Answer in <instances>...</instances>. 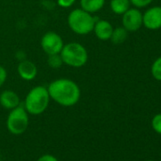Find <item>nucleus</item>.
<instances>
[{"instance_id": "obj_3", "label": "nucleus", "mask_w": 161, "mask_h": 161, "mask_svg": "<svg viewBox=\"0 0 161 161\" xmlns=\"http://www.w3.org/2000/svg\"><path fill=\"white\" fill-rule=\"evenodd\" d=\"M98 18L83 9H75L70 12L67 17V24L70 30L78 35H86L93 31L95 22Z\"/></svg>"}, {"instance_id": "obj_8", "label": "nucleus", "mask_w": 161, "mask_h": 161, "mask_svg": "<svg viewBox=\"0 0 161 161\" xmlns=\"http://www.w3.org/2000/svg\"><path fill=\"white\" fill-rule=\"evenodd\" d=\"M142 23L143 27L150 31L161 29V6L150 7L142 13Z\"/></svg>"}, {"instance_id": "obj_4", "label": "nucleus", "mask_w": 161, "mask_h": 161, "mask_svg": "<svg viewBox=\"0 0 161 161\" xmlns=\"http://www.w3.org/2000/svg\"><path fill=\"white\" fill-rule=\"evenodd\" d=\"M60 55L64 64L75 68L84 66L88 61L86 48L82 44L77 42H71L64 45Z\"/></svg>"}, {"instance_id": "obj_2", "label": "nucleus", "mask_w": 161, "mask_h": 161, "mask_svg": "<svg viewBox=\"0 0 161 161\" xmlns=\"http://www.w3.org/2000/svg\"><path fill=\"white\" fill-rule=\"evenodd\" d=\"M49 102L50 96L47 87L44 86H37L29 91L25 98L23 106L29 115L38 116L47 109Z\"/></svg>"}, {"instance_id": "obj_19", "label": "nucleus", "mask_w": 161, "mask_h": 161, "mask_svg": "<svg viewBox=\"0 0 161 161\" xmlns=\"http://www.w3.org/2000/svg\"><path fill=\"white\" fill-rule=\"evenodd\" d=\"M7 76H8V73H7L6 68L2 65H0V87H1L7 80Z\"/></svg>"}, {"instance_id": "obj_10", "label": "nucleus", "mask_w": 161, "mask_h": 161, "mask_svg": "<svg viewBox=\"0 0 161 161\" xmlns=\"http://www.w3.org/2000/svg\"><path fill=\"white\" fill-rule=\"evenodd\" d=\"M113 26L112 24L103 19H97L93 28V31L96 37L101 41H108L111 38L113 32Z\"/></svg>"}, {"instance_id": "obj_9", "label": "nucleus", "mask_w": 161, "mask_h": 161, "mask_svg": "<svg viewBox=\"0 0 161 161\" xmlns=\"http://www.w3.org/2000/svg\"><path fill=\"white\" fill-rule=\"evenodd\" d=\"M17 73L22 80L30 82V80H32L36 78L38 69L34 63L25 59L19 62L17 65Z\"/></svg>"}, {"instance_id": "obj_5", "label": "nucleus", "mask_w": 161, "mask_h": 161, "mask_svg": "<svg viewBox=\"0 0 161 161\" xmlns=\"http://www.w3.org/2000/svg\"><path fill=\"white\" fill-rule=\"evenodd\" d=\"M29 113L23 105L20 104L19 106L10 110L6 120V126L11 134L14 136H20L24 134L29 127Z\"/></svg>"}, {"instance_id": "obj_16", "label": "nucleus", "mask_w": 161, "mask_h": 161, "mask_svg": "<svg viewBox=\"0 0 161 161\" xmlns=\"http://www.w3.org/2000/svg\"><path fill=\"white\" fill-rule=\"evenodd\" d=\"M47 64L49 67L53 69H59L64 64L61 55L60 54L47 55Z\"/></svg>"}, {"instance_id": "obj_20", "label": "nucleus", "mask_w": 161, "mask_h": 161, "mask_svg": "<svg viewBox=\"0 0 161 161\" xmlns=\"http://www.w3.org/2000/svg\"><path fill=\"white\" fill-rule=\"evenodd\" d=\"M75 2H76V0H57L58 5L64 9L72 7Z\"/></svg>"}, {"instance_id": "obj_15", "label": "nucleus", "mask_w": 161, "mask_h": 161, "mask_svg": "<svg viewBox=\"0 0 161 161\" xmlns=\"http://www.w3.org/2000/svg\"><path fill=\"white\" fill-rule=\"evenodd\" d=\"M151 74L154 80L161 82V56L153 61L151 66Z\"/></svg>"}, {"instance_id": "obj_1", "label": "nucleus", "mask_w": 161, "mask_h": 161, "mask_svg": "<svg viewBox=\"0 0 161 161\" xmlns=\"http://www.w3.org/2000/svg\"><path fill=\"white\" fill-rule=\"evenodd\" d=\"M47 90L50 100L64 107L74 106L80 98V86L74 80L65 78L57 79L51 82L47 86Z\"/></svg>"}, {"instance_id": "obj_17", "label": "nucleus", "mask_w": 161, "mask_h": 161, "mask_svg": "<svg viewBox=\"0 0 161 161\" xmlns=\"http://www.w3.org/2000/svg\"><path fill=\"white\" fill-rule=\"evenodd\" d=\"M153 0H130L131 5L134 6V8L136 9H144L149 7Z\"/></svg>"}, {"instance_id": "obj_7", "label": "nucleus", "mask_w": 161, "mask_h": 161, "mask_svg": "<svg viewBox=\"0 0 161 161\" xmlns=\"http://www.w3.org/2000/svg\"><path fill=\"white\" fill-rule=\"evenodd\" d=\"M122 27L128 32H136L143 27L142 13L139 9L130 8L122 14Z\"/></svg>"}, {"instance_id": "obj_12", "label": "nucleus", "mask_w": 161, "mask_h": 161, "mask_svg": "<svg viewBox=\"0 0 161 161\" xmlns=\"http://www.w3.org/2000/svg\"><path fill=\"white\" fill-rule=\"evenodd\" d=\"M105 4V0H80V9L89 13L95 14L100 12Z\"/></svg>"}, {"instance_id": "obj_13", "label": "nucleus", "mask_w": 161, "mask_h": 161, "mask_svg": "<svg viewBox=\"0 0 161 161\" xmlns=\"http://www.w3.org/2000/svg\"><path fill=\"white\" fill-rule=\"evenodd\" d=\"M130 8V0H110V9L115 14L122 15Z\"/></svg>"}, {"instance_id": "obj_23", "label": "nucleus", "mask_w": 161, "mask_h": 161, "mask_svg": "<svg viewBox=\"0 0 161 161\" xmlns=\"http://www.w3.org/2000/svg\"><path fill=\"white\" fill-rule=\"evenodd\" d=\"M147 161H153V160H147Z\"/></svg>"}, {"instance_id": "obj_22", "label": "nucleus", "mask_w": 161, "mask_h": 161, "mask_svg": "<svg viewBox=\"0 0 161 161\" xmlns=\"http://www.w3.org/2000/svg\"><path fill=\"white\" fill-rule=\"evenodd\" d=\"M16 58L19 60V62L22 61V60H25V59H26V54H25V52H24V51H18V52L16 53Z\"/></svg>"}, {"instance_id": "obj_14", "label": "nucleus", "mask_w": 161, "mask_h": 161, "mask_svg": "<svg viewBox=\"0 0 161 161\" xmlns=\"http://www.w3.org/2000/svg\"><path fill=\"white\" fill-rule=\"evenodd\" d=\"M128 33L129 32L123 27H118L113 30L110 40L112 41L113 44H116V45L122 44L126 41L128 37Z\"/></svg>"}, {"instance_id": "obj_18", "label": "nucleus", "mask_w": 161, "mask_h": 161, "mask_svg": "<svg viewBox=\"0 0 161 161\" xmlns=\"http://www.w3.org/2000/svg\"><path fill=\"white\" fill-rule=\"evenodd\" d=\"M152 127L154 132L161 135V113L156 114L152 119Z\"/></svg>"}, {"instance_id": "obj_21", "label": "nucleus", "mask_w": 161, "mask_h": 161, "mask_svg": "<svg viewBox=\"0 0 161 161\" xmlns=\"http://www.w3.org/2000/svg\"><path fill=\"white\" fill-rule=\"evenodd\" d=\"M36 161H59L58 158L56 156H54L53 154H49V153H46L41 155Z\"/></svg>"}, {"instance_id": "obj_11", "label": "nucleus", "mask_w": 161, "mask_h": 161, "mask_svg": "<svg viewBox=\"0 0 161 161\" xmlns=\"http://www.w3.org/2000/svg\"><path fill=\"white\" fill-rule=\"evenodd\" d=\"M0 104L7 110H12L21 104L20 97L14 90H4L0 94Z\"/></svg>"}, {"instance_id": "obj_6", "label": "nucleus", "mask_w": 161, "mask_h": 161, "mask_svg": "<svg viewBox=\"0 0 161 161\" xmlns=\"http://www.w3.org/2000/svg\"><path fill=\"white\" fill-rule=\"evenodd\" d=\"M64 45L62 37L54 31H47L41 39L42 49L47 55L60 54Z\"/></svg>"}]
</instances>
